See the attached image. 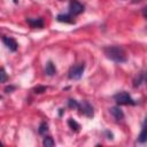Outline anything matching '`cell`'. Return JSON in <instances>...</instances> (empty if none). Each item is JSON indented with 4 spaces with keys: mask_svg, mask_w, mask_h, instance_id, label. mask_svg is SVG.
<instances>
[{
    "mask_svg": "<svg viewBox=\"0 0 147 147\" xmlns=\"http://www.w3.org/2000/svg\"><path fill=\"white\" fill-rule=\"evenodd\" d=\"M45 74L47 76H54L56 74V68H55V64L52 62V61H48L46 63V67H45Z\"/></svg>",
    "mask_w": 147,
    "mask_h": 147,
    "instance_id": "9",
    "label": "cell"
},
{
    "mask_svg": "<svg viewBox=\"0 0 147 147\" xmlns=\"http://www.w3.org/2000/svg\"><path fill=\"white\" fill-rule=\"evenodd\" d=\"M103 53L108 59L117 63H123L127 60L125 51L119 46H107L103 48Z\"/></svg>",
    "mask_w": 147,
    "mask_h": 147,
    "instance_id": "1",
    "label": "cell"
},
{
    "mask_svg": "<svg viewBox=\"0 0 147 147\" xmlns=\"http://www.w3.org/2000/svg\"><path fill=\"white\" fill-rule=\"evenodd\" d=\"M42 145L45 147H53L55 145V141L53 140L52 137H45L44 140H42Z\"/></svg>",
    "mask_w": 147,
    "mask_h": 147,
    "instance_id": "13",
    "label": "cell"
},
{
    "mask_svg": "<svg viewBox=\"0 0 147 147\" xmlns=\"http://www.w3.org/2000/svg\"><path fill=\"white\" fill-rule=\"evenodd\" d=\"M2 41H3V44L9 48V51H11V52H16V51H17L18 44L16 42V40H15L14 38H11V37H3V38H2Z\"/></svg>",
    "mask_w": 147,
    "mask_h": 147,
    "instance_id": "6",
    "label": "cell"
},
{
    "mask_svg": "<svg viewBox=\"0 0 147 147\" xmlns=\"http://www.w3.org/2000/svg\"><path fill=\"white\" fill-rule=\"evenodd\" d=\"M139 1H140V0H134L133 2H139Z\"/></svg>",
    "mask_w": 147,
    "mask_h": 147,
    "instance_id": "21",
    "label": "cell"
},
{
    "mask_svg": "<svg viewBox=\"0 0 147 147\" xmlns=\"http://www.w3.org/2000/svg\"><path fill=\"white\" fill-rule=\"evenodd\" d=\"M48 131V124L46 122H41L40 125H39V129H38V132L40 134H45L46 132Z\"/></svg>",
    "mask_w": 147,
    "mask_h": 147,
    "instance_id": "15",
    "label": "cell"
},
{
    "mask_svg": "<svg viewBox=\"0 0 147 147\" xmlns=\"http://www.w3.org/2000/svg\"><path fill=\"white\" fill-rule=\"evenodd\" d=\"M114 99H115V101L117 102V105H119V106H122V105H123V106L136 105V102H134V100L131 98V95H130L127 92H124V91L116 93V94L114 95Z\"/></svg>",
    "mask_w": 147,
    "mask_h": 147,
    "instance_id": "3",
    "label": "cell"
},
{
    "mask_svg": "<svg viewBox=\"0 0 147 147\" xmlns=\"http://www.w3.org/2000/svg\"><path fill=\"white\" fill-rule=\"evenodd\" d=\"M26 22L31 28H42L44 26V21L42 18H26Z\"/></svg>",
    "mask_w": 147,
    "mask_h": 147,
    "instance_id": "8",
    "label": "cell"
},
{
    "mask_svg": "<svg viewBox=\"0 0 147 147\" xmlns=\"http://www.w3.org/2000/svg\"><path fill=\"white\" fill-rule=\"evenodd\" d=\"M56 20L59 21V22H61V23H75V21L71 18V16L70 15H67V14H59L57 16H56Z\"/></svg>",
    "mask_w": 147,
    "mask_h": 147,
    "instance_id": "10",
    "label": "cell"
},
{
    "mask_svg": "<svg viewBox=\"0 0 147 147\" xmlns=\"http://www.w3.org/2000/svg\"><path fill=\"white\" fill-rule=\"evenodd\" d=\"M78 109L80 110V114H84V115L87 116V117H93V115H94L93 107H92L87 101H84L83 103H79Z\"/></svg>",
    "mask_w": 147,
    "mask_h": 147,
    "instance_id": "5",
    "label": "cell"
},
{
    "mask_svg": "<svg viewBox=\"0 0 147 147\" xmlns=\"http://www.w3.org/2000/svg\"><path fill=\"white\" fill-rule=\"evenodd\" d=\"M147 140V137H146V127H145V124L142 125V129H141V132L138 137V141L139 142H145Z\"/></svg>",
    "mask_w": 147,
    "mask_h": 147,
    "instance_id": "14",
    "label": "cell"
},
{
    "mask_svg": "<svg viewBox=\"0 0 147 147\" xmlns=\"http://www.w3.org/2000/svg\"><path fill=\"white\" fill-rule=\"evenodd\" d=\"M144 82H145V74H144V72H140V74H138V76L133 79V86H134V87H139Z\"/></svg>",
    "mask_w": 147,
    "mask_h": 147,
    "instance_id": "11",
    "label": "cell"
},
{
    "mask_svg": "<svg viewBox=\"0 0 147 147\" xmlns=\"http://www.w3.org/2000/svg\"><path fill=\"white\" fill-rule=\"evenodd\" d=\"M14 90H15V86H11V85H10V86H7V87L5 88V92H6V93H10V92L14 91Z\"/></svg>",
    "mask_w": 147,
    "mask_h": 147,
    "instance_id": "19",
    "label": "cell"
},
{
    "mask_svg": "<svg viewBox=\"0 0 147 147\" xmlns=\"http://www.w3.org/2000/svg\"><path fill=\"white\" fill-rule=\"evenodd\" d=\"M109 110H110V114L113 115V117H114L117 122H121V121L124 119V113L122 111V109H121L118 106L111 107Z\"/></svg>",
    "mask_w": 147,
    "mask_h": 147,
    "instance_id": "7",
    "label": "cell"
},
{
    "mask_svg": "<svg viewBox=\"0 0 147 147\" xmlns=\"http://www.w3.org/2000/svg\"><path fill=\"white\" fill-rule=\"evenodd\" d=\"M46 90H47L46 86H41V85H39V86H37V87L33 88V92L37 93V94H41V93L46 92Z\"/></svg>",
    "mask_w": 147,
    "mask_h": 147,
    "instance_id": "17",
    "label": "cell"
},
{
    "mask_svg": "<svg viewBox=\"0 0 147 147\" xmlns=\"http://www.w3.org/2000/svg\"><path fill=\"white\" fill-rule=\"evenodd\" d=\"M85 71V63H77L75 65H72L70 69H69V72H68V77L70 79H74V80H77V79H80L83 74Z\"/></svg>",
    "mask_w": 147,
    "mask_h": 147,
    "instance_id": "2",
    "label": "cell"
},
{
    "mask_svg": "<svg viewBox=\"0 0 147 147\" xmlns=\"http://www.w3.org/2000/svg\"><path fill=\"white\" fill-rule=\"evenodd\" d=\"M0 99H1V95H0Z\"/></svg>",
    "mask_w": 147,
    "mask_h": 147,
    "instance_id": "22",
    "label": "cell"
},
{
    "mask_svg": "<svg viewBox=\"0 0 147 147\" xmlns=\"http://www.w3.org/2000/svg\"><path fill=\"white\" fill-rule=\"evenodd\" d=\"M69 10L72 15H79L84 11V6L78 0H71L69 3Z\"/></svg>",
    "mask_w": 147,
    "mask_h": 147,
    "instance_id": "4",
    "label": "cell"
},
{
    "mask_svg": "<svg viewBox=\"0 0 147 147\" xmlns=\"http://www.w3.org/2000/svg\"><path fill=\"white\" fill-rule=\"evenodd\" d=\"M13 1H14L15 3H17V2H18V0H13Z\"/></svg>",
    "mask_w": 147,
    "mask_h": 147,
    "instance_id": "20",
    "label": "cell"
},
{
    "mask_svg": "<svg viewBox=\"0 0 147 147\" xmlns=\"http://www.w3.org/2000/svg\"><path fill=\"white\" fill-rule=\"evenodd\" d=\"M68 106H69L70 108H75V109H78V107H79V103H78L76 100H74V99H70V100L68 101Z\"/></svg>",
    "mask_w": 147,
    "mask_h": 147,
    "instance_id": "18",
    "label": "cell"
},
{
    "mask_svg": "<svg viewBox=\"0 0 147 147\" xmlns=\"http://www.w3.org/2000/svg\"><path fill=\"white\" fill-rule=\"evenodd\" d=\"M7 79H8V76H7L5 69L1 68L0 69V83H5V82H7Z\"/></svg>",
    "mask_w": 147,
    "mask_h": 147,
    "instance_id": "16",
    "label": "cell"
},
{
    "mask_svg": "<svg viewBox=\"0 0 147 147\" xmlns=\"http://www.w3.org/2000/svg\"><path fill=\"white\" fill-rule=\"evenodd\" d=\"M68 125H69V127H70L72 131H75V132H79V130H80V125H79L74 118H69V119H68Z\"/></svg>",
    "mask_w": 147,
    "mask_h": 147,
    "instance_id": "12",
    "label": "cell"
}]
</instances>
